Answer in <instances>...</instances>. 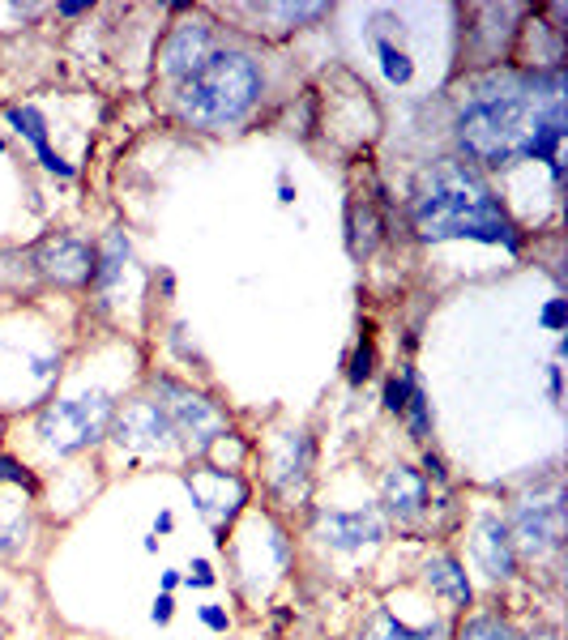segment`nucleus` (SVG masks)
Segmentation results:
<instances>
[{
  "label": "nucleus",
  "instance_id": "f257e3e1",
  "mask_svg": "<svg viewBox=\"0 0 568 640\" xmlns=\"http://www.w3.org/2000/svg\"><path fill=\"white\" fill-rule=\"evenodd\" d=\"M457 141L466 158L487 167L513 158H539L560 175V141H564V77H492L466 99L457 116Z\"/></svg>",
  "mask_w": 568,
  "mask_h": 640
},
{
  "label": "nucleus",
  "instance_id": "f03ea898",
  "mask_svg": "<svg viewBox=\"0 0 568 640\" xmlns=\"http://www.w3.org/2000/svg\"><path fill=\"white\" fill-rule=\"evenodd\" d=\"M410 222L419 239H483V244H504L509 252L522 248L517 227L500 210L492 188L457 158L432 163L419 175Z\"/></svg>",
  "mask_w": 568,
  "mask_h": 640
},
{
  "label": "nucleus",
  "instance_id": "7ed1b4c3",
  "mask_svg": "<svg viewBox=\"0 0 568 640\" xmlns=\"http://www.w3.org/2000/svg\"><path fill=\"white\" fill-rule=\"evenodd\" d=\"M261 86L265 77L248 52H210V60L176 86V111L193 128H227L248 116Z\"/></svg>",
  "mask_w": 568,
  "mask_h": 640
},
{
  "label": "nucleus",
  "instance_id": "20e7f679",
  "mask_svg": "<svg viewBox=\"0 0 568 640\" xmlns=\"http://www.w3.org/2000/svg\"><path fill=\"white\" fill-rule=\"evenodd\" d=\"M116 419V402L107 393H82L69 402H52L39 414V440L52 448L56 457H73L82 448L99 444Z\"/></svg>",
  "mask_w": 568,
  "mask_h": 640
},
{
  "label": "nucleus",
  "instance_id": "39448f33",
  "mask_svg": "<svg viewBox=\"0 0 568 640\" xmlns=\"http://www.w3.org/2000/svg\"><path fill=\"white\" fill-rule=\"evenodd\" d=\"M154 393H159V410L167 414L176 440L188 444L193 453H205L214 440L227 436V414L218 410L210 397L193 393L188 384L171 380V376H159V380H154Z\"/></svg>",
  "mask_w": 568,
  "mask_h": 640
},
{
  "label": "nucleus",
  "instance_id": "423d86ee",
  "mask_svg": "<svg viewBox=\"0 0 568 640\" xmlns=\"http://www.w3.org/2000/svg\"><path fill=\"white\" fill-rule=\"evenodd\" d=\"M107 436H116V444L129 448V453H137V457H163L180 444L176 431H171V423H167V414L159 410V402H150V397L124 402V410H116Z\"/></svg>",
  "mask_w": 568,
  "mask_h": 640
},
{
  "label": "nucleus",
  "instance_id": "0eeeda50",
  "mask_svg": "<svg viewBox=\"0 0 568 640\" xmlns=\"http://www.w3.org/2000/svg\"><path fill=\"white\" fill-rule=\"evenodd\" d=\"M509 534H513V547H522L534 559L556 555L564 547V500H560V491L551 495V500L517 504Z\"/></svg>",
  "mask_w": 568,
  "mask_h": 640
},
{
  "label": "nucleus",
  "instance_id": "6e6552de",
  "mask_svg": "<svg viewBox=\"0 0 568 640\" xmlns=\"http://www.w3.org/2000/svg\"><path fill=\"white\" fill-rule=\"evenodd\" d=\"M30 269L56 286H69V291L73 286H90L94 282V248L73 235H52V239H43V244H35Z\"/></svg>",
  "mask_w": 568,
  "mask_h": 640
},
{
  "label": "nucleus",
  "instance_id": "1a4fd4ad",
  "mask_svg": "<svg viewBox=\"0 0 568 640\" xmlns=\"http://www.w3.org/2000/svg\"><path fill=\"white\" fill-rule=\"evenodd\" d=\"M210 52H214V30H210V22H201V18H188V22H180L176 30L167 35V43H163V77H171V82H184V77H193L205 60H210Z\"/></svg>",
  "mask_w": 568,
  "mask_h": 640
},
{
  "label": "nucleus",
  "instance_id": "9d476101",
  "mask_svg": "<svg viewBox=\"0 0 568 640\" xmlns=\"http://www.w3.org/2000/svg\"><path fill=\"white\" fill-rule=\"evenodd\" d=\"M385 534H389V525L376 508L321 512L317 517V538L334 551H359V547H368V542H381Z\"/></svg>",
  "mask_w": 568,
  "mask_h": 640
},
{
  "label": "nucleus",
  "instance_id": "9b49d317",
  "mask_svg": "<svg viewBox=\"0 0 568 640\" xmlns=\"http://www.w3.org/2000/svg\"><path fill=\"white\" fill-rule=\"evenodd\" d=\"M470 555L483 568L487 581H509L517 572V547L509 534V521H500L496 512H487L475 525V542H470Z\"/></svg>",
  "mask_w": 568,
  "mask_h": 640
},
{
  "label": "nucleus",
  "instance_id": "f8f14e48",
  "mask_svg": "<svg viewBox=\"0 0 568 640\" xmlns=\"http://www.w3.org/2000/svg\"><path fill=\"white\" fill-rule=\"evenodd\" d=\"M381 504H385L389 517H398V521L419 517V512L428 508V478H423L419 470H410V466L389 470L381 478Z\"/></svg>",
  "mask_w": 568,
  "mask_h": 640
},
{
  "label": "nucleus",
  "instance_id": "ddd939ff",
  "mask_svg": "<svg viewBox=\"0 0 568 640\" xmlns=\"http://www.w3.org/2000/svg\"><path fill=\"white\" fill-rule=\"evenodd\" d=\"M240 478L235 474H223V470H210V466H201V470H193L188 474V491H193V500H197V508L205 512V517L214 521V530L223 534V521H231L235 512V504H227V487H235Z\"/></svg>",
  "mask_w": 568,
  "mask_h": 640
},
{
  "label": "nucleus",
  "instance_id": "4468645a",
  "mask_svg": "<svg viewBox=\"0 0 568 640\" xmlns=\"http://www.w3.org/2000/svg\"><path fill=\"white\" fill-rule=\"evenodd\" d=\"M308 474H312V440L308 431H291L282 440V453L274 457V483L282 495H295V483L299 491H308Z\"/></svg>",
  "mask_w": 568,
  "mask_h": 640
},
{
  "label": "nucleus",
  "instance_id": "2eb2a0df",
  "mask_svg": "<svg viewBox=\"0 0 568 640\" xmlns=\"http://www.w3.org/2000/svg\"><path fill=\"white\" fill-rule=\"evenodd\" d=\"M423 585L453 606H470V598H475L470 594V581H466V568L457 564L453 555H432L428 564H423Z\"/></svg>",
  "mask_w": 568,
  "mask_h": 640
},
{
  "label": "nucleus",
  "instance_id": "dca6fc26",
  "mask_svg": "<svg viewBox=\"0 0 568 640\" xmlns=\"http://www.w3.org/2000/svg\"><path fill=\"white\" fill-rule=\"evenodd\" d=\"M359 640H449V623L445 619H432V623H423V628H410V623H402L398 615L372 611Z\"/></svg>",
  "mask_w": 568,
  "mask_h": 640
},
{
  "label": "nucleus",
  "instance_id": "f3484780",
  "mask_svg": "<svg viewBox=\"0 0 568 640\" xmlns=\"http://www.w3.org/2000/svg\"><path fill=\"white\" fill-rule=\"evenodd\" d=\"M9 124H13V133H22L30 146L39 150V158H43V167L52 171V175H60V180H69L73 175V167L69 163H60V154H52V146H47V124H43V116L35 107H13L9 111Z\"/></svg>",
  "mask_w": 568,
  "mask_h": 640
},
{
  "label": "nucleus",
  "instance_id": "a211bd4d",
  "mask_svg": "<svg viewBox=\"0 0 568 640\" xmlns=\"http://www.w3.org/2000/svg\"><path fill=\"white\" fill-rule=\"evenodd\" d=\"M124 261H129V239H124V231H112L99 248H94V286H99V291L112 286L120 278Z\"/></svg>",
  "mask_w": 568,
  "mask_h": 640
},
{
  "label": "nucleus",
  "instance_id": "6ab92c4d",
  "mask_svg": "<svg viewBox=\"0 0 568 640\" xmlns=\"http://www.w3.org/2000/svg\"><path fill=\"white\" fill-rule=\"evenodd\" d=\"M30 530H35V521H30V508L26 504H13V508L0 512V555H5V559L18 555L26 547Z\"/></svg>",
  "mask_w": 568,
  "mask_h": 640
},
{
  "label": "nucleus",
  "instance_id": "aec40b11",
  "mask_svg": "<svg viewBox=\"0 0 568 640\" xmlns=\"http://www.w3.org/2000/svg\"><path fill=\"white\" fill-rule=\"evenodd\" d=\"M376 239H381V218H376L368 201H355L351 205V252L368 256L376 248Z\"/></svg>",
  "mask_w": 568,
  "mask_h": 640
},
{
  "label": "nucleus",
  "instance_id": "412c9836",
  "mask_svg": "<svg viewBox=\"0 0 568 640\" xmlns=\"http://www.w3.org/2000/svg\"><path fill=\"white\" fill-rule=\"evenodd\" d=\"M457 640H522V632H517L509 619H500V615H479V619H470L466 628L457 632Z\"/></svg>",
  "mask_w": 568,
  "mask_h": 640
},
{
  "label": "nucleus",
  "instance_id": "4be33fe9",
  "mask_svg": "<svg viewBox=\"0 0 568 640\" xmlns=\"http://www.w3.org/2000/svg\"><path fill=\"white\" fill-rule=\"evenodd\" d=\"M406 423H410V436H415V440H423V436H428V431H432V410H428V393H423L419 389V384H415V389H410V397H406Z\"/></svg>",
  "mask_w": 568,
  "mask_h": 640
},
{
  "label": "nucleus",
  "instance_id": "5701e85b",
  "mask_svg": "<svg viewBox=\"0 0 568 640\" xmlns=\"http://www.w3.org/2000/svg\"><path fill=\"white\" fill-rule=\"evenodd\" d=\"M376 56H381L385 73H389V82H410V77H415V64H410V60H406V52H398L393 43L376 39Z\"/></svg>",
  "mask_w": 568,
  "mask_h": 640
},
{
  "label": "nucleus",
  "instance_id": "b1692460",
  "mask_svg": "<svg viewBox=\"0 0 568 640\" xmlns=\"http://www.w3.org/2000/svg\"><path fill=\"white\" fill-rule=\"evenodd\" d=\"M410 389H415V372L393 376V380L385 384V410H389V414H402V410H406V397H410Z\"/></svg>",
  "mask_w": 568,
  "mask_h": 640
},
{
  "label": "nucleus",
  "instance_id": "393cba45",
  "mask_svg": "<svg viewBox=\"0 0 568 640\" xmlns=\"http://www.w3.org/2000/svg\"><path fill=\"white\" fill-rule=\"evenodd\" d=\"M372 363H376V350H372V338H364L355 346L351 355V367H346V376H351V384H364L372 376Z\"/></svg>",
  "mask_w": 568,
  "mask_h": 640
},
{
  "label": "nucleus",
  "instance_id": "a878e982",
  "mask_svg": "<svg viewBox=\"0 0 568 640\" xmlns=\"http://www.w3.org/2000/svg\"><path fill=\"white\" fill-rule=\"evenodd\" d=\"M0 483H13V487H26V495H35L39 483L22 470V461H13V457H0Z\"/></svg>",
  "mask_w": 568,
  "mask_h": 640
},
{
  "label": "nucleus",
  "instance_id": "bb28decb",
  "mask_svg": "<svg viewBox=\"0 0 568 640\" xmlns=\"http://www.w3.org/2000/svg\"><path fill=\"white\" fill-rule=\"evenodd\" d=\"M201 619H205V623H210V628H214V632H227V615H223V611H218V606H205V611H201Z\"/></svg>",
  "mask_w": 568,
  "mask_h": 640
},
{
  "label": "nucleus",
  "instance_id": "cd10ccee",
  "mask_svg": "<svg viewBox=\"0 0 568 640\" xmlns=\"http://www.w3.org/2000/svg\"><path fill=\"white\" fill-rule=\"evenodd\" d=\"M543 320H547V325H551V329H560V325H564V303H560V299H556V303H551V308L543 312Z\"/></svg>",
  "mask_w": 568,
  "mask_h": 640
},
{
  "label": "nucleus",
  "instance_id": "c85d7f7f",
  "mask_svg": "<svg viewBox=\"0 0 568 640\" xmlns=\"http://www.w3.org/2000/svg\"><path fill=\"white\" fill-rule=\"evenodd\" d=\"M154 619H159V623L171 619V598H159V602H154Z\"/></svg>",
  "mask_w": 568,
  "mask_h": 640
},
{
  "label": "nucleus",
  "instance_id": "c756f323",
  "mask_svg": "<svg viewBox=\"0 0 568 640\" xmlns=\"http://www.w3.org/2000/svg\"><path fill=\"white\" fill-rule=\"evenodd\" d=\"M193 581H197V585H210V581H214V576H210V564H193Z\"/></svg>",
  "mask_w": 568,
  "mask_h": 640
},
{
  "label": "nucleus",
  "instance_id": "7c9ffc66",
  "mask_svg": "<svg viewBox=\"0 0 568 640\" xmlns=\"http://www.w3.org/2000/svg\"><path fill=\"white\" fill-rule=\"evenodd\" d=\"M171 525H176V521H171V512H163V517H159V525H154V530H159V534H167Z\"/></svg>",
  "mask_w": 568,
  "mask_h": 640
},
{
  "label": "nucleus",
  "instance_id": "2f4dec72",
  "mask_svg": "<svg viewBox=\"0 0 568 640\" xmlns=\"http://www.w3.org/2000/svg\"><path fill=\"white\" fill-rule=\"evenodd\" d=\"M60 13H65V18H77V13H86V5H60Z\"/></svg>",
  "mask_w": 568,
  "mask_h": 640
},
{
  "label": "nucleus",
  "instance_id": "473e14b6",
  "mask_svg": "<svg viewBox=\"0 0 568 640\" xmlns=\"http://www.w3.org/2000/svg\"><path fill=\"white\" fill-rule=\"evenodd\" d=\"M530 640H560L556 632H539V636H530Z\"/></svg>",
  "mask_w": 568,
  "mask_h": 640
},
{
  "label": "nucleus",
  "instance_id": "72a5a7b5",
  "mask_svg": "<svg viewBox=\"0 0 568 640\" xmlns=\"http://www.w3.org/2000/svg\"><path fill=\"white\" fill-rule=\"evenodd\" d=\"M0 640H5V623H0Z\"/></svg>",
  "mask_w": 568,
  "mask_h": 640
}]
</instances>
